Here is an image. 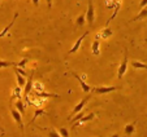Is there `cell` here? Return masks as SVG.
Returning a JSON list of instances; mask_svg holds the SVG:
<instances>
[{"mask_svg":"<svg viewBox=\"0 0 147 137\" xmlns=\"http://www.w3.org/2000/svg\"><path fill=\"white\" fill-rule=\"evenodd\" d=\"M109 36H112V30H111V27H109V26H106V29H103V30L96 35V39H99V38L108 39Z\"/></svg>","mask_w":147,"mask_h":137,"instance_id":"9c48e42d","label":"cell"},{"mask_svg":"<svg viewBox=\"0 0 147 137\" xmlns=\"http://www.w3.org/2000/svg\"><path fill=\"white\" fill-rule=\"evenodd\" d=\"M31 1H33V4H34L35 7H38V5H39V0H31Z\"/></svg>","mask_w":147,"mask_h":137,"instance_id":"f546056e","label":"cell"},{"mask_svg":"<svg viewBox=\"0 0 147 137\" xmlns=\"http://www.w3.org/2000/svg\"><path fill=\"white\" fill-rule=\"evenodd\" d=\"M120 8H121V3H120V0H117V1H116V8H115V12H113V14H112L111 17H109L108 21H107V26H109V22H111L112 19H115V17H116V16H117V13H119Z\"/></svg>","mask_w":147,"mask_h":137,"instance_id":"e0dca14e","label":"cell"},{"mask_svg":"<svg viewBox=\"0 0 147 137\" xmlns=\"http://www.w3.org/2000/svg\"><path fill=\"white\" fill-rule=\"evenodd\" d=\"M22 137H24V133H22Z\"/></svg>","mask_w":147,"mask_h":137,"instance_id":"d6a6232c","label":"cell"},{"mask_svg":"<svg viewBox=\"0 0 147 137\" xmlns=\"http://www.w3.org/2000/svg\"><path fill=\"white\" fill-rule=\"evenodd\" d=\"M13 98H21V87H16L13 90Z\"/></svg>","mask_w":147,"mask_h":137,"instance_id":"603a6c76","label":"cell"},{"mask_svg":"<svg viewBox=\"0 0 147 137\" xmlns=\"http://www.w3.org/2000/svg\"><path fill=\"white\" fill-rule=\"evenodd\" d=\"M89 34H90L89 31H86V33H83V35H81L80 38L77 39V41H76V43H74V45H73V47H72V49L69 51V55H72V53H76L78 49H80V47H81V44H82L83 39L86 38V36L89 35Z\"/></svg>","mask_w":147,"mask_h":137,"instance_id":"52a82bcc","label":"cell"},{"mask_svg":"<svg viewBox=\"0 0 147 137\" xmlns=\"http://www.w3.org/2000/svg\"><path fill=\"white\" fill-rule=\"evenodd\" d=\"M91 49H92V53H94L95 56H99V53H100V43H99V39H95V40L92 41Z\"/></svg>","mask_w":147,"mask_h":137,"instance_id":"9a60e30c","label":"cell"},{"mask_svg":"<svg viewBox=\"0 0 147 137\" xmlns=\"http://www.w3.org/2000/svg\"><path fill=\"white\" fill-rule=\"evenodd\" d=\"M14 71H16L17 74H20L21 76H28V74L25 72V70H24V68H21V67H16V66H14Z\"/></svg>","mask_w":147,"mask_h":137,"instance_id":"484cf974","label":"cell"},{"mask_svg":"<svg viewBox=\"0 0 147 137\" xmlns=\"http://www.w3.org/2000/svg\"><path fill=\"white\" fill-rule=\"evenodd\" d=\"M146 17H147V7H144V8L141 9V12H139L131 21H139V19H143V18H146Z\"/></svg>","mask_w":147,"mask_h":137,"instance_id":"2e32d148","label":"cell"},{"mask_svg":"<svg viewBox=\"0 0 147 137\" xmlns=\"http://www.w3.org/2000/svg\"><path fill=\"white\" fill-rule=\"evenodd\" d=\"M95 118V114H89V115H86V116H82V118L80 119V120H77L76 123H73L72 126L73 127H78V126H82L83 123H86V122H89V120H91V119H94Z\"/></svg>","mask_w":147,"mask_h":137,"instance_id":"30bf717a","label":"cell"},{"mask_svg":"<svg viewBox=\"0 0 147 137\" xmlns=\"http://www.w3.org/2000/svg\"><path fill=\"white\" fill-rule=\"evenodd\" d=\"M59 134H60L61 137H69V132H68V129L65 128V127H61V128L59 129Z\"/></svg>","mask_w":147,"mask_h":137,"instance_id":"cb8c5ba5","label":"cell"},{"mask_svg":"<svg viewBox=\"0 0 147 137\" xmlns=\"http://www.w3.org/2000/svg\"><path fill=\"white\" fill-rule=\"evenodd\" d=\"M11 66H14V62H8V61H0V68L11 67Z\"/></svg>","mask_w":147,"mask_h":137,"instance_id":"d4e9b609","label":"cell"},{"mask_svg":"<svg viewBox=\"0 0 147 137\" xmlns=\"http://www.w3.org/2000/svg\"><path fill=\"white\" fill-rule=\"evenodd\" d=\"M90 100V96L87 94L85 98H82L80 102H78L77 105H76V107L73 109V111H72V114H70V116H73V115H77L78 112H81L83 109H85V106H86V104H87V101Z\"/></svg>","mask_w":147,"mask_h":137,"instance_id":"277c9868","label":"cell"},{"mask_svg":"<svg viewBox=\"0 0 147 137\" xmlns=\"http://www.w3.org/2000/svg\"><path fill=\"white\" fill-rule=\"evenodd\" d=\"M14 106H16V110H17V111L21 112V115H24V114H25V102H24L21 98L17 100V101H16V105H14Z\"/></svg>","mask_w":147,"mask_h":137,"instance_id":"4fadbf2b","label":"cell"},{"mask_svg":"<svg viewBox=\"0 0 147 137\" xmlns=\"http://www.w3.org/2000/svg\"><path fill=\"white\" fill-rule=\"evenodd\" d=\"M112 137H120V136H119V134L116 133V134H113V136H112Z\"/></svg>","mask_w":147,"mask_h":137,"instance_id":"4dcf8cb0","label":"cell"},{"mask_svg":"<svg viewBox=\"0 0 147 137\" xmlns=\"http://www.w3.org/2000/svg\"><path fill=\"white\" fill-rule=\"evenodd\" d=\"M17 17H18V13H14V17H13V19L11 21V23H8V26H5V27H4V30L1 31V33H0V38H3V36H5V35H7V33H8V31L11 30V27L13 26L14 22H16V18H17Z\"/></svg>","mask_w":147,"mask_h":137,"instance_id":"7c38bea8","label":"cell"},{"mask_svg":"<svg viewBox=\"0 0 147 137\" xmlns=\"http://www.w3.org/2000/svg\"><path fill=\"white\" fill-rule=\"evenodd\" d=\"M144 7H147V0H142L141 3H139V8H144Z\"/></svg>","mask_w":147,"mask_h":137,"instance_id":"83f0119b","label":"cell"},{"mask_svg":"<svg viewBox=\"0 0 147 137\" xmlns=\"http://www.w3.org/2000/svg\"><path fill=\"white\" fill-rule=\"evenodd\" d=\"M47 7H48V9H51V7H52V0H47Z\"/></svg>","mask_w":147,"mask_h":137,"instance_id":"f1b7e54d","label":"cell"},{"mask_svg":"<svg viewBox=\"0 0 147 137\" xmlns=\"http://www.w3.org/2000/svg\"><path fill=\"white\" fill-rule=\"evenodd\" d=\"M131 65H133V67L134 68H147V65L146 63H143V62H141V61H136L134 60L133 62H131Z\"/></svg>","mask_w":147,"mask_h":137,"instance_id":"44dd1931","label":"cell"},{"mask_svg":"<svg viewBox=\"0 0 147 137\" xmlns=\"http://www.w3.org/2000/svg\"><path fill=\"white\" fill-rule=\"evenodd\" d=\"M45 114H46V111H45L43 109H36V110H35V112H34V116H33V119H31L30 124H31V123H34V122H35V119L38 118V116L45 115Z\"/></svg>","mask_w":147,"mask_h":137,"instance_id":"d6986e66","label":"cell"},{"mask_svg":"<svg viewBox=\"0 0 147 137\" xmlns=\"http://www.w3.org/2000/svg\"><path fill=\"white\" fill-rule=\"evenodd\" d=\"M33 87H34V83H33V75H29L28 80H26V84H25V89H24V93H22L24 98H25L26 101H28L29 93H30V92H31V89H33Z\"/></svg>","mask_w":147,"mask_h":137,"instance_id":"8992f818","label":"cell"},{"mask_svg":"<svg viewBox=\"0 0 147 137\" xmlns=\"http://www.w3.org/2000/svg\"><path fill=\"white\" fill-rule=\"evenodd\" d=\"M72 75H73V76L76 78V79L78 80V82H80V84H81V88H82V90H83V92H85V93H86V94H89L90 92H91L92 87H90V85H87L86 83H85V82H83V80H82V78H81L80 75H77V74H76V72H72Z\"/></svg>","mask_w":147,"mask_h":137,"instance_id":"ba28073f","label":"cell"},{"mask_svg":"<svg viewBox=\"0 0 147 137\" xmlns=\"http://www.w3.org/2000/svg\"><path fill=\"white\" fill-rule=\"evenodd\" d=\"M136 124H137V120L133 122V123L126 124V126H125V128H124L125 134H128V136H131V134L134 133V131H136Z\"/></svg>","mask_w":147,"mask_h":137,"instance_id":"8fae6325","label":"cell"},{"mask_svg":"<svg viewBox=\"0 0 147 137\" xmlns=\"http://www.w3.org/2000/svg\"><path fill=\"white\" fill-rule=\"evenodd\" d=\"M86 21L89 25L94 23V17H95V12H94V4H92V0H89V5H87V12L86 13Z\"/></svg>","mask_w":147,"mask_h":137,"instance_id":"3957f363","label":"cell"},{"mask_svg":"<svg viewBox=\"0 0 147 137\" xmlns=\"http://www.w3.org/2000/svg\"><path fill=\"white\" fill-rule=\"evenodd\" d=\"M34 94H35L36 97H39V98H42V97H43V98H50V97H59L56 93H46L45 90H43V92H38V90H35V92H34Z\"/></svg>","mask_w":147,"mask_h":137,"instance_id":"5bb4252c","label":"cell"},{"mask_svg":"<svg viewBox=\"0 0 147 137\" xmlns=\"http://www.w3.org/2000/svg\"><path fill=\"white\" fill-rule=\"evenodd\" d=\"M121 87H119V85H113V87H92L91 92L94 94H107V93H111V92H113V90H117L120 89Z\"/></svg>","mask_w":147,"mask_h":137,"instance_id":"6da1fadb","label":"cell"},{"mask_svg":"<svg viewBox=\"0 0 147 137\" xmlns=\"http://www.w3.org/2000/svg\"><path fill=\"white\" fill-rule=\"evenodd\" d=\"M85 22H86V14L85 13L80 14V16L77 17V19H76V23H77L78 27H81V26L85 25Z\"/></svg>","mask_w":147,"mask_h":137,"instance_id":"ac0fdd59","label":"cell"},{"mask_svg":"<svg viewBox=\"0 0 147 137\" xmlns=\"http://www.w3.org/2000/svg\"><path fill=\"white\" fill-rule=\"evenodd\" d=\"M29 62V58H24V60H21L20 62H17V63H14V66L16 67H21V68H24L26 66V63Z\"/></svg>","mask_w":147,"mask_h":137,"instance_id":"7402d4cb","label":"cell"},{"mask_svg":"<svg viewBox=\"0 0 147 137\" xmlns=\"http://www.w3.org/2000/svg\"><path fill=\"white\" fill-rule=\"evenodd\" d=\"M48 137H61V136L59 134V132L55 131V129H51L50 133H48Z\"/></svg>","mask_w":147,"mask_h":137,"instance_id":"4316f807","label":"cell"},{"mask_svg":"<svg viewBox=\"0 0 147 137\" xmlns=\"http://www.w3.org/2000/svg\"><path fill=\"white\" fill-rule=\"evenodd\" d=\"M126 70H128V52L125 51V56L119 66V70H117V78L122 79V76H124L125 72H126Z\"/></svg>","mask_w":147,"mask_h":137,"instance_id":"7a4b0ae2","label":"cell"},{"mask_svg":"<svg viewBox=\"0 0 147 137\" xmlns=\"http://www.w3.org/2000/svg\"><path fill=\"white\" fill-rule=\"evenodd\" d=\"M0 131H1V132H3V133H4V129H3V128H1V127H0Z\"/></svg>","mask_w":147,"mask_h":137,"instance_id":"1f68e13d","label":"cell"},{"mask_svg":"<svg viewBox=\"0 0 147 137\" xmlns=\"http://www.w3.org/2000/svg\"><path fill=\"white\" fill-rule=\"evenodd\" d=\"M16 78H17V84H18V87H25V84H26L25 76H21L20 74L16 72Z\"/></svg>","mask_w":147,"mask_h":137,"instance_id":"ffe728a7","label":"cell"},{"mask_svg":"<svg viewBox=\"0 0 147 137\" xmlns=\"http://www.w3.org/2000/svg\"><path fill=\"white\" fill-rule=\"evenodd\" d=\"M11 114H12V118L14 119L18 127L21 128V132H24V123H22V115H21V112H18L14 107H11Z\"/></svg>","mask_w":147,"mask_h":137,"instance_id":"5b68a950","label":"cell"}]
</instances>
